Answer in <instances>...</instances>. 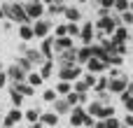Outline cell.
<instances>
[{
  "mask_svg": "<svg viewBox=\"0 0 133 128\" xmlns=\"http://www.w3.org/2000/svg\"><path fill=\"white\" fill-rule=\"evenodd\" d=\"M122 21H124V23H133V14L131 12H124V14H122Z\"/></svg>",
  "mask_w": 133,
  "mask_h": 128,
  "instance_id": "obj_42",
  "label": "cell"
},
{
  "mask_svg": "<svg viewBox=\"0 0 133 128\" xmlns=\"http://www.w3.org/2000/svg\"><path fill=\"white\" fill-rule=\"evenodd\" d=\"M58 65H77V47H70L65 51H61V58H58Z\"/></svg>",
  "mask_w": 133,
  "mask_h": 128,
  "instance_id": "obj_11",
  "label": "cell"
},
{
  "mask_svg": "<svg viewBox=\"0 0 133 128\" xmlns=\"http://www.w3.org/2000/svg\"><path fill=\"white\" fill-rule=\"evenodd\" d=\"M82 77V65H63L58 68V79L61 82H77Z\"/></svg>",
  "mask_w": 133,
  "mask_h": 128,
  "instance_id": "obj_4",
  "label": "cell"
},
{
  "mask_svg": "<svg viewBox=\"0 0 133 128\" xmlns=\"http://www.w3.org/2000/svg\"><path fill=\"white\" fill-rule=\"evenodd\" d=\"M103 105H105V103H101V100H91V103L87 105V114H89V117H94V119H101Z\"/></svg>",
  "mask_w": 133,
  "mask_h": 128,
  "instance_id": "obj_19",
  "label": "cell"
},
{
  "mask_svg": "<svg viewBox=\"0 0 133 128\" xmlns=\"http://www.w3.org/2000/svg\"><path fill=\"white\" fill-rule=\"evenodd\" d=\"M94 37H96V26L87 21L82 26V30H79V40L84 42V47H89V44H94Z\"/></svg>",
  "mask_w": 133,
  "mask_h": 128,
  "instance_id": "obj_9",
  "label": "cell"
},
{
  "mask_svg": "<svg viewBox=\"0 0 133 128\" xmlns=\"http://www.w3.org/2000/svg\"><path fill=\"white\" fill-rule=\"evenodd\" d=\"M126 93H129V96H133V82H129V86H126Z\"/></svg>",
  "mask_w": 133,
  "mask_h": 128,
  "instance_id": "obj_46",
  "label": "cell"
},
{
  "mask_svg": "<svg viewBox=\"0 0 133 128\" xmlns=\"http://www.w3.org/2000/svg\"><path fill=\"white\" fill-rule=\"evenodd\" d=\"M122 65H124V56H119V54L110 56V68H122Z\"/></svg>",
  "mask_w": 133,
  "mask_h": 128,
  "instance_id": "obj_36",
  "label": "cell"
},
{
  "mask_svg": "<svg viewBox=\"0 0 133 128\" xmlns=\"http://www.w3.org/2000/svg\"><path fill=\"white\" fill-rule=\"evenodd\" d=\"M26 2H42V0H26Z\"/></svg>",
  "mask_w": 133,
  "mask_h": 128,
  "instance_id": "obj_51",
  "label": "cell"
},
{
  "mask_svg": "<svg viewBox=\"0 0 133 128\" xmlns=\"http://www.w3.org/2000/svg\"><path fill=\"white\" fill-rule=\"evenodd\" d=\"M26 82H28V84H30L33 89H37V86H42V84H44V79H42V75H40V72H35V70L26 75Z\"/></svg>",
  "mask_w": 133,
  "mask_h": 128,
  "instance_id": "obj_23",
  "label": "cell"
},
{
  "mask_svg": "<svg viewBox=\"0 0 133 128\" xmlns=\"http://www.w3.org/2000/svg\"><path fill=\"white\" fill-rule=\"evenodd\" d=\"M0 19H5V21H7V14H5V7H2V5H0Z\"/></svg>",
  "mask_w": 133,
  "mask_h": 128,
  "instance_id": "obj_47",
  "label": "cell"
},
{
  "mask_svg": "<svg viewBox=\"0 0 133 128\" xmlns=\"http://www.w3.org/2000/svg\"><path fill=\"white\" fill-rule=\"evenodd\" d=\"M70 47H75V42H72V37H54V51H65V49H70Z\"/></svg>",
  "mask_w": 133,
  "mask_h": 128,
  "instance_id": "obj_18",
  "label": "cell"
},
{
  "mask_svg": "<svg viewBox=\"0 0 133 128\" xmlns=\"http://www.w3.org/2000/svg\"><path fill=\"white\" fill-rule=\"evenodd\" d=\"M54 37H68V23H58L54 28Z\"/></svg>",
  "mask_w": 133,
  "mask_h": 128,
  "instance_id": "obj_33",
  "label": "cell"
},
{
  "mask_svg": "<svg viewBox=\"0 0 133 128\" xmlns=\"http://www.w3.org/2000/svg\"><path fill=\"white\" fill-rule=\"evenodd\" d=\"M124 126H126V128H133V114H126V117H124Z\"/></svg>",
  "mask_w": 133,
  "mask_h": 128,
  "instance_id": "obj_43",
  "label": "cell"
},
{
  "mask_svg": "<svg viewBox=\"0 0 133 128\" xmlns=\"http://www.w3.org/2000/svg\"><path fill=\"white\" fill-rule=\"evenodd\" d=\"M82 79H84V82L89 84V89H96V79H98L96 75H91V72H87V75H84Z\"/></svg>",
  "mask_w": 133,
  "mask_h": 128,
  "instance_id": "obj_38",
  "label": "cell"
},
{
  "mask_svg": "<svg viewBox=\"0 0 133 128\" xmlns=\"http://www.w3.org/2000/svg\"><path fill=\"white\" fill-rule=\"evenodd\" d=\"M84 119H87V110H84L82 105L72 107V112L68 114V124H70V128H84Z\"/></svg>",
  "mask_w": 133,
  "mask_h": 128,
  "instance_id": "obj_5",
  "label": "cell"
},
{
  "mask_svg": "<svg viewBox=\"0 0 133 128\" xmlns=\"http://www.w3.org/2000/svg\"><path fill=\"white\" fill-rule=\"evenodd\" d=\"M129 7H131V0H115V9L117 12H129Z\"/></svg>",
  "mask_w": 133,
  "mask_h": 128,
  "instance_id": "obj_34",
  "label": "cell"
},
{
  "mask_svg": "<svg viewBox=\"0 0 133 128\" xmlns=\"http://www.w3.org/2000/svg\"><path fill=\"white\" fill-rule=\"evenodd\" d=\"M19 37H21V42H30V40L35 37V33H33V26H30V23H23V26H19Z\"/></svg>",
  "mask_w": 133,
  "mask_h": 128,
  "instance_id": "obj_21",
  "label": "cell"
},
{
  "mask_svg": "<svg viewBox=\"0 0 133 128\" xmlns=\"http://www.w3.org/2000/svg\"><path fill=\"white\" fill-rule=\"evenodd\" d=\"M23 119L28 121V126H30V124H37V121H40V110H35V107L26 110V112H23Z\"/></svg>",
  "mask_w": 133,
  "mask_h": 128,
  "instance_id": "obj_27",
  "label": "cell"
},
{
  "mask_svg": "<svg viewBox=\"0 0 133 128\" xmlns=\"http://www.w3.org/2000/svg\"><path fill=\"white\" fill-rule=\"evenodd\" d=\"M7 2H23V0H7Z\"/></svg>",
  "mask_w": 133,
  "mask_h": 128,
  "instance_id": "obj_52",
  "label": "cell"
},
{
  "mask_svg": "<svg viewBox=\"0 0 133 128\" xmlns=\"http://www.w3.org/2000/svg\"><path fill=\"white\" fill-rule=\"evenodd\" d=\"M94 126H96V119L87 114V119H84V128H94Z\"/></svg>",
  "mask_w": 133,
  "mask_h": 128,
  "instance_id": "obj_41",
  "label": "cell"
},
{
  "mask_svg": "<svg viewBox=\"0 0 133 128\" xmlns=\"http://www.w3.org/2000/svg\"><path fill=\"white\" fill-rule=\"evenodd\" d=\"M9 100H12V107H16V110H19V107L23 105V100H26V98H23L16 89H12V86H9Z\"/></svg>",
  "mask_w": 133,
  "mask_h": 128,
  "instance_id": "obj_25",
  "label": "cell"
},
{
  "mask_svg": "<svg viewBox=\"0 0 133 128\" xmlns=\"http://www.w3.org/2000/svg\"><path fill=\"white\" fill-rule=\"evenodd\" d=\"M56 93H58V98H65L68 93H72V82H58L56 86Z\"/></svg>",
  "mask_w": 133,
  "mask_h": 128,
  "instance_id": "obj_24",
  "label": "cell"
},
{
  "mask_svg": "<svg viewBox=\"0 0 133 128\" xmlns=\"http://www.w3.org/2000/svg\"><path fill=\"white\" fill-rule=\"evenodd\" d=\"M42 100H44V103H51V105H54V103L58 100V93H56V89H47V91L42 93Z\"/></svg>",
  "mask_w": 133,
  "mask_h": 128,
  "instance_id": "obj_30",
  "label": "cell"
},
{
  "mask_svg": "<svg viewBox=\"0 0 133 128\" xmlns=\"http://www.w3.org/2000/svg\"><path fill=\"white\" fill-rule=\"evenodd\" d=\"M37 72H40V75H42V79L47 82V79L54 75V65H51V61H44V63L40 65V70H37Z\"/></svg>",
  "mask_w": 133,
  "mask_h": 128,
  "instance_id": "obj_26",
  "label": "cell"
},
{
  "mask_svg": "<svg viewBox=\"0 0 133 128\" xmlns=\"http://www.w3.org/2000/svg\"><path fill=\"white\" fill-rule=\"evenodd\" d=\"M122 103H124L126 112H129V114H133V96H129V93L124 91V93H122Z\"/></svg>",
  "mask_w": 133,
  "mask_h": 128,
  "instance_id": "obj_32",
  "label": "cell"
},
{
  "mask_svg": "<svg viewBox=\"0 0 133 128\" xmlns=\"http://www.w3.org/2000/svg\"><path fill=\"white\" fill-rule=\"evenodd\" d=\"M51 21H47V19H40V21H35L33 23V33H35V37H40V40H44V37H49V33H51Z\"/></svg>",
  "mask_w": 133,
  "mask_h": 128,
  "instance_id": "obj_7",
  "label": "cell"
},
{
  "mask_svg": "<svg viewBox=\"0 0 133 128\" xmlns=\"http://www.w3.org/2000/svg\"><path fill=\"white\" fill-rule=\"evenodd\" d=\"M5 86H9V77H7V72H0V89H5Z\"/></svg>",
  "mask_w": 133,
  "mask_h": 128,
  "instance_id": "obj_40",
  "label": "cell"
},
{
  "mask_svg": "<svg viewBox=\"0 0 133 128\" xmlns=\"http://www.w3.org/2000/svg\"><path fill=\"white\" fill-rule=\"evenodd\" d=\"M54 2H58V5H65V2H68V0H54Z\"/></svg>",
  "mask_w": 133,
  "mask_h": 128,
  "instance_id": "obj_48",
  "label": "cell"
},
{
  "mask_svg": "<svg viewBox=\"0 0 133 128\" xmlns=\"http://www.w3.org/2000/svg\"><path fill=\"white\" fill-rule=\"evenodd\" d=\"M40 124L44 128H54L56 124H58V114L51 110V112H40Z\"/></svg>",
  "mask_w": 133,
  "mask_h": 128,
  "instance_id": "obj_15",
  "label": "cell"
},
{
  "mask_svg": "<svg viewBox=\"0 0 133 128\" xmlns=\"http://www.w3.org/2000/svg\"><path fill=\"white\" fill-rule=\"evenodd\" d=\"M40 54L44 56V61H51V56H54V35H49V37H44V40H40Z\"/></svg>",
  "mask_w": 133,
  "mask_h": 128,
  "instance_id": "obj_10",
  "label": "cell"
},
{
  "mask_svg": "<svg viewBox=\"0 0 133 128\" xmlns=\"http://www.w3.org/2000/svg\"><path fill=\"white\" fill-rule=\"evenodd\" d=\"M101 7H105V9H112V7H115V0H101Z\"/></svg>",
  "mask_w": 133,
  "mask_h": 128,
  "instance_id": "obj_44",
  "label": "cell"
},
{
  "mask_svg": "<svg viewBox=\"0 0 133 128\" xmlns=\"http://www.w3.org/2000/svg\"><path fill=\"white\" fill-rule=\"evenodd\" d=\"M23 7H26V16H28V21H40V19H44V14H47V7L42 5V2H23Z\"/></svg>",
  "mask_w": 133,
  "mask_h": 128,
  "instance_id": "obj_3",
  "label": "cell"
},
{
  "mask_svg": "<svg viewBox=\"0 0 133 128\" xmlns=\"http://www.w3.org/2000/svg\"><path fill=\"white\" fill-rule=\"evenodd\" d=\"M0 72H5V65H2V61H0Z\"/></svg>",
  "mask_w": 133,
  "mask_h": 128,
  "instance_id": "obj_49",
  "label": "cell"
},
{
  "mask_svg": "<svg viewBox=\"0 0 133 128\" xmlns=\"http://www.w3.org/2000/svg\"><path fill=\"white\" fill-rule=\"evenodd\" d=\"M79 30H82L79 23H68V37H79Z\"/></svg>",
  "mask_w": 133,
  "mask_h": 128,
  "instance_id": "obj_35",
  "label": "cell"
},
{
  "mask_svg": "<svg viewBox=\"0 0 133 128\" xmlns=\"http://www.w3.org/2000/svg\"><path fill=\"white\" fill-rule=\"evenodd\" d=\"M77 2H87V0H77Z\"/></svg>",
  "mask_w": 133,
  "mask_h": 128,
  "instance_id": "obj_54",
  "label": "cell"
},
{
  "mask_svg": "<svg viewBox=\"0 0 133 128\" xmlns=\"http://www.w3.org/2000/svg\"><path fill=\"white\" fill-rule=\"evenodd\" d=\"M110 117H115V107H112V105H103L101 119H110Z\"/></svg>",
  "mask_w": 133,
  "mask_h": 128,
  "instance_id": "obj_37",
  "label": "cell"
},
{
  "mask_svg": "<svg viewBox=\"0 0 133 128\" xmlns=\"http://www.w3.org/2000/svg\"><path fill=\"white\" fill-rule=\"evenodd\" d=\"M126 40H129V30H126L124 26H119V28L115 30V35H112V42H115V44H124Z\"/></svg>",
  "mask_w": 133,
  "mask_h": 128,
  "instance_id": "obj_22",
  "label": "cell"
},
{
  "mask_svg": "<svg viewBox=\"0 0 133 128\" xmlns=\"http://www.w3.org/2000/svg\"><path fill=\"white\" fill-rule=\"evenodd\" d=\"M54 112H56L58 117H63V114H70V112H72V105L68 103V98H58V100L54 103Z\"/></svg>",
  "mask_w": 133,
  "mask_h": 128,
  "instance_id": "obj_17",
  "label": "cell"
},
{
  "mask_svg": "<svg viewBox=\"0 0 133 128\" xmlns=\"http://www.w3.org/2000/svg\"><path fill=\"white\" fill-rule=\"evenodd\" d=\"M105 37H112L115 35V30L119 28V19H115V16H98V21L94 23Z\"/></svg>",
  "mask_w": 133,
  "mask_h": 128,
  "instance_id": "obj_2",
  "label": "cell"
},
{
  "mask_svg": "<svg viewBox=\"0 0 133 128\" xmlns=\"http://www.w3.org/2000/svg\"><path fill=\"white\" fill-rule=\"evenodd\" d=\"M14 63H16V65H19V68H21L23 72H33V63H30V61H28L26 56H19V58H16Z\"/></svg>",
  "mask_w": 133,
  "mask_h": 128,
  "instance_id": "obj_29",
  "label": "cell"
},
{
  "mask_svg": "<svg viewBox=\"0 0 133 128\" xmlns=\"http://www.w3.org/2000/svg\"><path fill=\"white\" fill-rule=\"evenodd\" d=\"M94 128H105V119H96V126Z\"/></svg>",
  "mask_w": 133,
  "mask_h": 128,
  "instance_id": "obj_45",
  "label": "cell"
},
{
  "mask_svg": "<svg viewBox=\"0 0 133 128\" xmlns=\"http://www.w3.org/2000/svg\"><path fill=\"white\" fill-rule=\"evenodd\" d=\"M63 9H65V5H58V2H51V5L47 7L49 16H58V14H63Z\"/></svg>",
  "mask_w": 133,
  "mask_h": 128,
  "instance_id": "obj_31",
  "label": "cell"
},
{
  "mask_svg": "<svg viewBox=\"0 0 133 128\" xmlns=\"http://www.w3.org/2000/svg\"><path fill=\"white\" fill-rule=\"evenodd\" d=\"M108 68H110V65H108V63H103L101 58H94V56H91V58L87 61V72H91V75H101V72H108Z\"/></svg>",
  "mask_w": 133,
  "mask_h": 128,
  "instance_id": "obj_12",
  "label": "cell"
},
{
  "mask_svg": "<svg viewBox=\"0 0 133 128\" xmlns=\"http://www.w3.org/2000/svg\"><path fill=\"white\" fill-rule=\"evenodd\" d=\"M2 7H5V14H7V21L19 23V26L30 23L28 16H26V7H23V2H2Z\"/></svg>",
  "mask_w": 133,
  "mask_h": 128,
  "instance_id": "obj_1",
  "label": "cell"
},
{
  "mask_svg": "<svg viewBox=\"0 0 133 128\" xmlns=\"http://www.w3.org/2000/svg\"><path fill=\"white\" fill-rule=\"evenodd\" d=\"M23 56L33 63V65H42L44 63V56L40 54V49H30V47H23Z\"/></svg>",
  "mask_w": 133,
  "mask_h": 128,
  "instance_id": "obj_14",
  "label": "cell"
},
{
  "mask_svg": "<svg viewBox=\"0 0 133 128\" xmlns=\"http://www.w3.org/2000/svg\"><path fill=\"white\" fill-rule=\"evenodd\" d=\"M63 16H65V23H79V19H82V12H79L77 7H70V5H65V9H63Z\"/></svg>",
  "mask_w": 133,
  "mask_h": 128,
  "instance_id": "obj_16",
  "label": "cell"
},
{
  "mask_svg": "<svg viewBox=\"0 0 133 128\" xmlns=\"http://www.w3.org/2000/svg\"><path fill=\"white\" fill-rule=\"evenodd\" d=\"M5 72H7V77H9V84H19V82H26V75L28 72H23L16 63H9L7 68H5Z\"/></svg>",
  "mask_w": 133,
  "mask_h": 128,
  "instance_id": "obj_6",
  "label": "cell"
},
{
  "mask_svg": "<svg viewBox=\"0 0 133 128\" xmlns=\"http://www.w3.org/2000/svg\"><path fill=\"white\" fill-rule=\"evenodd\" d=\"M126 86H129L126 75H124V77L119 75V77H112V79H110V89H108V91H112V93H119V96H122V93L126 91Z\"/></svg>",
  "mask_w": 133,
  "mask_h": 128,
  "instance_id": "obj_13",
  "label": "cell"
},
{
  "mask_svg": "<svg viewBox=\"0 0 133 128\" xmlns=\"http://www.w3.org/2000/svg\"><path fill=\"white\" fill-rule=\"evenodd\" d=\"M0 128H2V117H0Z\"/></svg>",
  "mask_w": 133,
  "mask_h": 128,
  "instance_id": "obj_53",
  "label": "cell"
},
{
  "mask_svg": "<svg viewBox=\"0 0 133 128\" xmlns=\"http://www.w3.org/2000/svg\"><path fill=\"white\" fill-rule=\"evenodd\" d=\"M108 89H110V77H108V75H105V77H98V79H96V91H98V93H105Z\"/></svg>",
  "mask_w": 133,
  "mask_h": 128,
  "instance_id": "obj_28",
  "label": "cell"
},
{
  "mask_svg": "<svg viewBox=\"0 0 133 128\" xmlns=\"http://www.w3.org/2000/svg\"><path fill=\"white\" fill-rule=\"evenodd\" d=\"M91 56H94V54H91V44H89V47L82 44V47L77 49V65H87V61H89Z\"/></svg>",
  "mask_w": 133,
  "mask_h": 128,
  "instance_id": "obj_20",
  "label": "cell"
},
{
  "mask_svg": "<svg viewBox=\"0 0 133 128\" xmlns=\"http://www.w3.org/2000/svg\"><path fill=\"white\" fill-rule=\"evenodd\" d=\"M129 12H131V14H133V0H131V7H129Z\"/></svg>",
  "mask_w": 133,
  "mask_h": 128,
  "instance_id": "obj_50",
  "label": "cell"
},
{
  "mask_svg": "<svg viewBox=\"0 0 133 128\" xmlns=\"http://www.w3.org/2000/svg\"><path fill=\"white\" fill-rule=\"evenodd\" d=\"M21 119H23V112H21V110H16V107H12V110L2 117V128H14Z\"/></svg>",
  "mask_w": 133,
  "mask_h": 128,
  "instance_id": "obj_8",
  "label": "cell"
},
{
  "mask_svg": "<svg viewBox=\"0 0 133 128\" xmlns=\"http://www.w3.org/2000/svg\"><path fill=\"white\" fill-rule=\"evenodd\" d=\"M122 126V121L117 119V117H110V119H105V128H119Z\"/></svg>",
  "mask_w": 133,
  "mask_h": 128,
  "instance_id": "obj_39",
  "label": "cell"
}]
</instances>
